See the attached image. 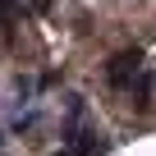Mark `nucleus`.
<instances>
[{
    "mask_svg": "<svg viewBox=\"0 0 156 156\" xmlns=\"http://www.w3.org/2000/svg\"><path fill=\"white\" fill-rule=\"evenodd\" d=\"M133 78H142V51H138V46L115 51L110 64H106V83H110L115 92H124V87H133Z\"/></svg>",
    "mask_w": 156,
    "mask_h": 156,
    "instance_id": "f257e3e1",
    "label": "nucleus"
},
{
    "mask_svg": "<svg viewBox=\"0 0 156 156\" xmlns=\"http://www.w3.org/2000/svg\"><path fill=\"white\" fill-rule=\"evenodd\" d=\"M133 106H138V110H151V78H147V73L138 78V92H133Z\"/></svg>",
    "mask_w": 156,
    "mask_h": 156,
    "instance_id": "f03ea898",
    "label": "nucleus"
},
{
    "mask_svg": "<svg viewBox=\"0 0 156 156\" xmlns=\"http://www.w3.org/2000/svg\"><path fill=\"white\" fill-rule=\"evenodd\" d=\"M19 19H23V5H19V0H0V23L9 28V23H19Z\"/></svg>",
    "mask_w": 156,
    "mask_h": 156,
    "instance_id": "7ed1b4c3",
    "label": "nucleus"
},
{
    "mask_svg": "<svg viewBox=\"0 0 156 156\" xmlns=\"http://www.w3.org/2000/svg\"><path fill=\"white\" fill-rule=\"evenodd\" d=\"M32 9H37V14H51V9H55V0H32Z\"/></svg>",
    "mask_w": 156,
    "mask_h": 156,
    "instance_id": "20e7f679",
    "label": "nucleus"
},
{
    "mask_svg": "<svg viewBox=\"0 0 156 156\" xmlns=\"http://www.w3.org/2000/svg\"><path fill=\"white\" fill-rule=\"evenodd\" d=\"M55 156H73V151H69V147H60V151H55Z\"/></svg>",
    "mask_w": 156,
    "mask_h": 156,
    "instance_id": "39448f33",
    "label": "nucleus"
}]
</instances>
